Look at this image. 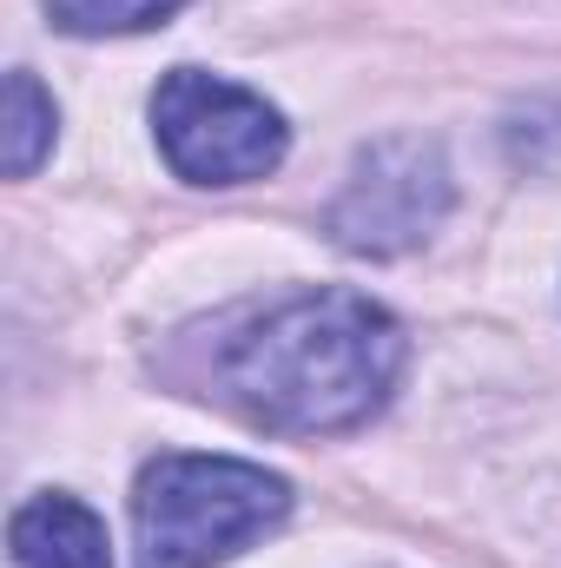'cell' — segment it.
Instances as JSON below:
<instances>
[{
    "mask_svg": "<svg viewBox=\"0 0 561 568\" xmlns=\"http://www.w3.org/2000/svg\"><path fill=\"white\" fill-rule=\"evenodd\" d=\"M152 133H159L165 165L192 185L265 179V172L284 165V145H290V126L265 93H252L238 80H218L205 67H172L159 80Z\"/></svg>",
    "mask_w": 561,
    "mask_h": 568,
    "instance_id": "3957f363",
    "label": "cell"
},
{
    "mask_svg": "<svg viewBox=\"0 0 561 568\" xmlns=\"http://www.w3.org/2000/svg\"><path fill=\"white\" fill-rule=\"evenodd\" d=\"M404 377V324L364 291H290L232 317L205 357V397L278 436L370 424Z\"/></svg>",
    "mask_w": 561,
    "mask_h": 568,
    "instance_id": "6da1fadb",
    "label": "cell"
},
{
    "mask_svg": "<svg viewBox=\"0 0 561 568\" xmlns=\"http://www.w3.org/2000/svg\"><path fill=\"white\" fill-rule=\"evenodd\" d=\"M7 556L13 568H113L106 523L80 503V496H27L7 523Z\"/></svg>",
    "mask_w": 561,
    "mask_h": 568,
    "instance_id": "5b68a950",
    "label": "cell"
},
{
    "mask_svg": "<svg viewBox=\"0 0 561 568\" xmlns=\"http://www.w3.org/2000/svg\"><path fill=\"white\" fill-rule=\"evenodd\" d=\"M290 516V483L238 456H152L133 483L140 568H218Z\"/></svg>",
    "mask_w": 561,
    "mask_h": 568,
    "instance_id": "7a4b0ae2",
    "label": "cell"
},
{
    "mask_svg": "<svg viewBox=\"0 0 561 568\" xmlns=\"http://www.w3.org/2000/svg\"><path fill=\"white\" fill-rule=\"evenodd\" d=\"M449 219V165L442 145L397 133L357 152L344 192L324 212V232L357 258H404Z\"/></svg>",
    "mask_w": 561,
    "mask_h": 568,
    "instance_id": "277c9868",
    "label": "cell"
},
{
    "mask_svg": "<svg viewBox=\"0 0 561 568\" xmlns=\"http://www.w3.org/2000/svg\"><path fill=\"white\" fill-rule=\"evenodd\" d=\"M47 20L60 33H80V40H100V33H145V27H165L185 0H40Z\"/></svg>",
    "mask_w": 561,
    "mask_h": 568,
    "instance_id": "52a82bcc",
    "label": "cell"
},
{
    "mask_svg": "<svg viewBox=\"0 0 561 568\" xmlns=\"http://www.w3.org/2000/svg\"><path fill=\"white\" fill-rule=\"evenodd\" d=\"M53 126H60L53 93L27 67H13L7 73V100H0V159H7V179H27L53 152Z\"/></svg>",
    "mask_w": 561,
    "mask_h": 568,
    "instance_id": "8992f818",
    "label": "cell"
}]
</instances>
